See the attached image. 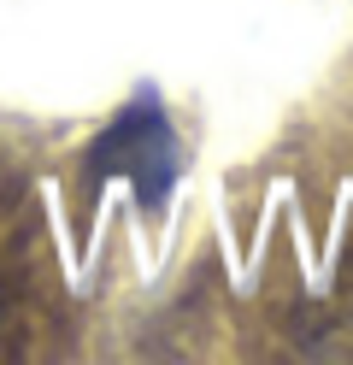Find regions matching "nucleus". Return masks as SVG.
Masks as SVG:
<instances>
[{
  "mask_svg": "<svg viewBox=\"0 0 353 365\" xmlns=\"http://www.w3.org/2000/svg\"><path fill=\"white\" fill-rule=\"evenodd\" d=\"M6 336H12V301H6V283H0V348H6Z\"/></svg>",
  "mask_w": 353,
  "mask_h": 365,
  "instance_id": "2",
  "label": "nucleus"
},
{
  "mask_svg": "<svg viewBox=\"0 0 353 365\" xmlns=\"http://www.w3.org/2000/svg\"><path fill=\"white\" fill-rule=\"evenodd\" d=\"M88 171L94 177H124L141 207H165V195H171V182L183 171V153H177V130L165 124L153 95H141L130 112L112 118V130L88 153Z\"/></svg>",
  "mask_w": 353,
  "mask_h": 365,
  "instance_id": "1",
  "label": "nucleus"
}]
</instances>
